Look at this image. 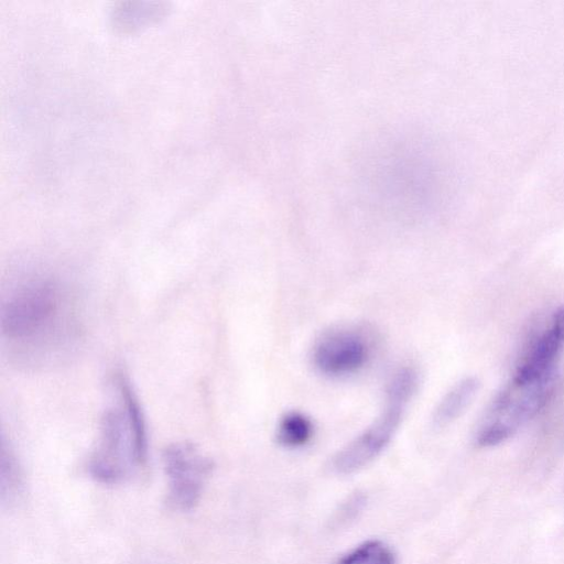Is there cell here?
Segmentation results:
<instances>
[{
	"label": "cell",
	"mask_w": 564,
	"mask_h": 564,
	"mask_svg": "<svg viewBox=\"0 0 564 564\" xmlns=\"http://www.w3.org/2000/svg\"><path fill=\"white\" fill-rule=\"evenodd\" d=\"M57 279L29 274L3 297L1 334L10 354L26 366H43L61 358L78 334L73 300Z\"/></svg>",
	"instance_id": "6da1fadb"
},
{
	"label": "cell",
	"mask_w": 564,
	"mask_h": 564,
	"mask_svg": "<svg viewBox=\"0 0 564 564\" xmlns=\"http://www.w3.org/2000/svg\"><path fill=\"white\" fill-rule=\"evenodd\" d=\"M117 401L102 414L97 443L87 470L104 485L131 479L145 464L148 436L143 412L130 382L121 375L113 381Z\"/></svg>",
	"instance_id": "7a4b0ae2"
},
{
	"label": "cell",
	"mask_w": 564,
	"mask_h": 564,
	"mask_svg": "<svg viewBox=\"0 0 564 564\" xmlns=\"http://www.w3.org/2000/svg\"><path fill=\"white\" fill-rule=\"evenodd\" d=\"M553 380L513 375L486 411L477 432V444L494 446L512 436L546 403Z\"/></svg>",
	"instance_id": "3957f363"
},
{
	"label": "cell",
	"mask_w": 564,
	"mask_h": 564,
	"mask_svg": "<svg viewBox=\"0 0 564 564\" xmlns=\"http://www.w3.org/2000/svg\"><path fill=\"white\" fill-rule=\"evenodd\" d=\"M162 460L167 479L169 506L183 512L192 510L200 500L214 470L213 460L189 442L166 446Z\"/></svg>",
	"instance_id": "277c9868"
},
{
	"label": "cell",
	"mask_w": 564,
	"mask_h": 564,
	"mask_svg": "<svg viewBox=\"0 0 564 564\" xmlns=\"http://www.w3.org/2000/svg\"><path fill=\"white\" fill-rule=\"evenodd\" d=\"M370 354V344L362 333L339 328L324 334L315 343L312 360L322 375L341 377L364 368Z\"/></svg>",
	"instance_id": "5b68a950"
},
{
	"label": "cell",
	"mask_w": 564,
	"mask_h": 564,
	"mask_svg": "<svg viewBox=\"0 0 564 564\" xmlns=\"http://www.w3.org/2000/svg\"><path fill=\"white\" fill-rule=\"evenodd\" d=\"M403 411V406L387 403L384 412L333 457V471L347 475L372 462L391 442Z\"/></svg>",
	"instance_id": "8992f818"
},
{
	"label": "cell",
	"mask_w": 564,
	"mask_h": 564,
	"mask_svg": "<svg viewBox=\"0 0 564 564\" xmlns=\"http://www.w3.org/2000/svg\"><path fill=\"white\" fill-rule=\"evenodd\" d=\"M478 388L477 379L471 377L465 378L452 387L434 411V425L442 427L456 420L470 404Z\"/></svg>",
	"instance_id": "52a82bcc"
},
{
	"label": "cell",
	"mask_w": 564,
	"mask_h": 564,
	"mask_svg": "<svg viewBox=\"0 0 564 564\" xmlns=\"http://www.w3.org/2000/svg\"><path fill=\"white\" fill-rule=\"evenodd\" d=\"M23 474L17 457L2 442L0 454V491L2 503L17 502L23 492Z\"/></svg>",
	"instance_id": "ba28073f"
},
{
	"label": "cell",
	"mask_w": 564,
	"mask_h": 564,
	"mask_svg": "<svg viewBox=\"0 0 564 564\" xmlns=\"http://www.w3.org/2000/svg\"><path fill=\"white\" fill-rule=\"evenodd\" d=\"M313 436V423L303 413L292 411L285 413L276 427L278 443L288 448L305 445Z\"/></svg>",
	"instance_id": "9c48e42d"
},
{
	"label": "cell",
	"mask_w": 564,
	"mask_h": 564,
	"mask_svg": "<svg viewBox=\"0 0 564 564\" xmlns=\"http://www.w3.org/2000/svg\"><path fill=\"white\" fill-rule=\"evenodd\" d=\"M417 372L413 367L403 366L395 370L387 386V403L405 408L416 391Z\"/></svg>",
	"instance_id": "30bf717a"
},
{
	"label": "cell",
	"mask_w": 564,
	"mask_h": 564,
	"mask_svg": "<svg viewBox=\"0 0 564 564\" xmlns=\"http://www.w3.org/2000/svg\"><path fill=\"white\" fill-rule=\"evenodd\" d=\"M336 564H395V557L383 542L372 540L340 556Z\"/></svg>",
	"instance_id": "8fae6325"
},
{
	"label": "cell",
	"mask_w": 564,
	"mask_h": 564,
	"mask_svg": "<svg viewBox=\"0 0 564 564\" xmlns=\"http://www.w3.org/2000/svg\"><path fill=\"white\" fill-rule=\"evenodd\" d=\"M550 328L564 343V305L554 314Z\"/></svg>",
	"instance_id": "7c38bea8"
}]
</instances>
